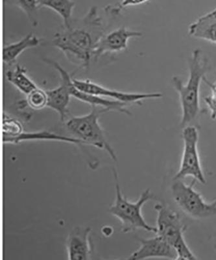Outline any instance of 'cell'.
<instances>
[{
  "instance_id": "10",
  "label": "cell",
  "mask_w": 216,
  "mask_h": 260,
  "mask_svg": "<svg viewBox=\"0 0 216 260\" xmlns=\"http://www.w3.org/2000/svg\"><path fill=\"white\" fill-rule=\"evenodd\" d=\"M140 247L132 253L127 259H146L161 258L177 259V253L172 246L169 245L161 236L157 235L145 239L136 237Z\"/></svg>"
},
{
  "instance_id": "4",
  "label": "cell",
  "mask_w": 216,
  "mask_h": 260,
  "mask_svg": "<svg viewBox=\"0 0 216 260\" xmlns=\"http://www.w3.org/2000/svg\"><path fill=\"white\" fill-rule=\"evenodd\" d=\"M108 111L101 107L92 106L91 111L87 115L69 118L66 122V127L74 138L80 139L86 145L104 150L111 159L117 161V155L108 142L105 133L99 122L101 115Z\"/></svg>"
},
{
  "instance_id": "2",
  "label": "cell",
  "mask_w": 216,
  "mask_h": 260,
  "mask_svg": "<svg viewBox=\"0 0 216 260\" xmlns=\"http://www.w3.org/2000/svg\"><path fill=\"white\" fill-rule=\"evenodd\" d=\"M188 62L189 78L187 82L184 84L176 76L171 80L173 88L179 96L182 110L180 126L183 128L191 125L198 127L199 117L203 113L200 106L201 84L210 69L207 58L199 48L193 51Z\"/></svg>"
},
{
  "instance_id": "7",
  "label": "cell",
  "mask_w": 216,
  "mask_h": 260,
  "mask_svg": "<svg viewBox=\"0 0 216 260\" xmlns=\"http://www.w3.org/2000/svg\"><path fill=\"white\" fill-rule=\"evenodd\" d=\"M183 129L184 146L182 158L179 169L174 176L173 180H183L187 177H192L201 184H206L198 151L199 127L191 125Z\"/></svg>"
},
{
  "instance_id": "23",
  "label": "cell",
  "mask_w": 216,
  "mask_h": 260,
  "mask_svg": "<svg viewBox=\"0 0 216 260\" xmlns=\"http://www.w3.org/2000/svg\"><path fill=\"white\" fill-rule=\"evenodd\" d=\"M148 1L150 0H121L119 8L122 9L127 7L138 6V5L145 4Z\"/></svg>"
},
{
  "instance_id": "13",
  "label": "cell",
  "mask_w": 216,
  "mask_h": 260,
  "mask_svg": "<svg viewBox=\"0 0 216 260\" xmlns=\"http://www.w3.org/2000/svg\"><path fill=\"white\" fill-rule=\"evenodd\" d=\"M69 89L71 96L76 98L79 101L89 104L91 106L101 107V108H105L109 111H118V112L124 113L127 115H131V112L126 108L127 106H129L128 104L115 101V100L106 99L105 98L96 96V95L82 91L74 85L72 78L71 80L69 81Z\"/></svg>"
},
{
  "instance_id": "3",
  "label": "cell",
  "mask_w": 216,
  "mask_h": 260,
  "mask_svg": "<svg viewBox=\"0 0 216 260\" xmlns=\"http://www.w3.org/2000/svg\"><path fill=\"white\" fill-rule=\"evenodd\" d=\"M113 174L115 180L116 199L109 208V212L120 220L122 231L126 234L141 229L156 234L157 227L149 224L141 212L144 204L151 200L155 199V195L150 189H147L142 192L136 201H129L122 193L115 169H113Z\"/></svg>"
},
{
  "instance_id": "20",
  "label": "cell",
  "mask_w": 216,
  "mask_h": 260,
  "mask_svg": "<svg viewBox=\"0 0 216 260\" xmlns=\"http://www.w3.org/2000/svg\"><path fill=\"white\" fill-rule=\"evenodd\" d=\"M24 132V127L19 120L11 118L4 114L3 118V142L9 139L16 138Z\"/></svg>"
},
{
  "instance_id": "16",
  "label": "cell",
  "mask_w": 216,
  "mask_h": 260,
  "mask_svg": "<svg viewBox=\"0 0 216 260\" xmlns=\"http://www.w3.org/2000/svg\"><path fill=\"white\" fill-rule=\"evenodd\" d=\"M40 39L33 34L30 32L19 41L4 46L3 49V60L6 63H11L25 50L29 48L37 47L40 44Z\"/></svg>"
},
{
  "instance_id": "8",
  "label": "cell",
  "mask_w": 216,
  "mask_h": 260,
  "mask_svg": "<svg viewBox=\"0 0 216 260\" xmlns=\"http://www.w3.org/2000/svg\"><path fill=\"white\" fill-rule=\"evenodd\" d=\"M74 85L78 89L88 93L96 95L101 97L109 98L115 101L124 102V103L132 105H142L144 100L157 99L163 97V94L160 92H150V93H137V92H125L118 90L109 89L92 82L89 80H80L72 77Z\"/></svg>"
},
{
  "instance_id": "11",
  "label": "cell",
  "mask_w": 216,
  "mask_h": 260,
  "mask_svg": "<svg viewBox=\"0 0 216 260\" xmlns=\"http://www.w3.org/2000/svg\"><path fill=\"white\" fill-rule=\"evenodd\" d=\"M142 36V32L131 31L125 27L113 30L104 35L97 43L93 51L92 59L97 61L104 53L119 52L126 50L130 39Z\"/></svg>"
},
{
  "instance_id": "22",
  "label": "cell",
  "mask_w": 216,
  "mask_h": 260,
  "mask_svg": "<svg viewBox=\"0 0 216 260\" xmlns=\"http://www.w3.org/2000/svg\"><path fill=\"white\" fill-rule=\"evenodd\" d=\"M203 81H205L212 91L210 95L204 99V101L210 111L211 117L212 119L216 120V83H210L206 77L204 78Z\"/></svg>"
},
{
  "instance_id": "19",
  "label": "cell",
  "mask_w": 216,
  "mask_h": 260,
  "mask_svg": "<svg viewBox=\"0 0 216 260\" xmlns=\"http://www.w3.org/2000/svg\"><path fill=\"white\" fill-rule=\"evenodd\" d=\"M4 2L13 4L22 10L27 15L32 26H37L38 25V11L40 8L39 0H4Z\"/></svg>"
},
{
  "instance_id": "14",
  "label": "cell",
  "mask_w": 216,
  "mask_h": 260,
  "mask_svg": "<svg viewBox=\"0 0 216 260\" xmlns=\"http://www.w3.org/2000/svg\"><path fill=\"white\" fill-rule=\"evenodd\" d=\"M188 32L194 38L216 44V9L190 24Z\"/></svg>"
},
{
  "instance_id": "15",
  "label": "cell",
  "mask_w": 216,
  "mask_h": 260,
  "mask_svg": "<svg viewBox=\"0 0 216 260\" xmlns=\"http://www.w3.org/2000/svg\"><path fill=\"white\" fill-rule=\"evenodd\" d=\"M55 141L74 144V145L82 146L85 145L80 139L71 138V137L60 136L47 130L34 132H23L15 138L9 139L6 143L9 144H18L23 141Z\"/></svg>"
},
{
  "instance_id": "9",
  "label": "cell",
  "mask_w": 216,
  "mask_h": 260,
  "mask_svg": "<svg viewBox=\"0 0 216 260\" xmlns=\"http://www.w3.org/2000/svg\"><path fill=\"white\" fill-rule=\"evenodd\" d=\"M44 61L52 65L57 70L61 78V83L55 89L46 90L48 95V107L59 114L60 120L64 122L69 112L68 106L71 95L69 92V83L73 75H69L57 62L50 59H44Z\"/></svg>"
},
{
  "instance_id": "17",
  "label": "cell",
  "mask_w": 216,
  "mask_h": 260,
  "mask_svg": "<svg viewBox=\"0 0 216 260\" xmlns=\"http://www.w3.org/2000/svg\"><path fill=\"white\" fill-rule=\"evenodd\" d=\"M27 70L19 64L16 65L15 69L7 72V80L16 89L25 94H28L37 88L35 83L27 76Z\"/></svg>"
},
{
  "instance_id": "6",
  "label": "cell",
  "mask_w": 216,
  "mask_h": 260,
  "mask_svg": "<svg viewBox=\"0 0 216 260\" xmlns=\"http://www.w3.org/2000/svg\"><path fill=\"white\" fill-rule=\"evenodd\" d=\"M171 191L176 205L192 219L204 220L216 216V199L208 203L200 192L194 187V183L188 185L182 180H174Z\"/></svg>"
},
{
  "instance_id": "21",
  "label": "cell",
  "mask_w": 216,
  "mask_h": 260,
  "mask_svg": "<svg viewBox=\"0 0 216 260\" xmlns=\"http://www.w3.org/2000/svg\"><path fill=\"white\" fill-rule=\"evenodd\" d=\"M48 95L46 90H44L37 87L27 95V106L34 110H43L48 107Z\"/></svg>"
},
{
  "instance_id": "12",
  "label": "cell",
  "mask_w": 216,
  "mask_h": 260,
  "mask_svg": "<svg viewBox=\"0 0 216 260\" xmlns=\"http://www.w3.org/2000/svg\"><path fill=\"white\" fill-rule=\"evenodd\" d=\"M89 226H77L69 232L66 241V250L68 259L88 260L91 258L92 247Z\"/></svg>"
},
{
  "instance_id": "18",
  "label": "cell",
  "mask_w": 216,
  "mask_h": 260,
  "mask_svg": "<svg viewBox=\"0 0 216 260\" xmlns=\"http://www.w3.org/2000/svg\"><path fill=\"white\" fill-rule=\"evenodd\" d=\"M39 8H48L52 9L61 16L63 20L64 27H68L72 19V14L76 3L73 0H39Z\"/></svg>"
},
{
  "instance_id": "5",
  "label": "cell",
  "mask_w": 216,
  "mask_h": 260,
  "mask_svg": "<svg viewBox=\"0 0 216 260\" xmlns=\"http://www.w3.org/2000/svg\"><path fill=\"white\" fill-rule=\"evenodd\" d=\"M154 208L157 213L156 234L175 248L177 259H198L186 241L187 226L183 223L179 214L164 204L157 203Z\"/></svg>"
},
{
  "instance_id": "1",
  "label": "cell",
  "mask_w": 216,
  "mask_h": 260,
  "mask_svg": "<svg viewBox=\"0 0 216 260\" xmlns=\"http://www.w3.org/2000/svg\"><path fill=\"white\" fill-rule=\"evenodd\" d=\"M104 30L98 9L93 6L83 18L72 19L68 27L57 32L52 44L70 61L87 69L92 59L93 51L104 35Z\"/></svg>"
}]
</instances>
